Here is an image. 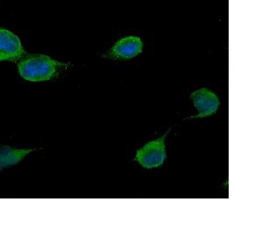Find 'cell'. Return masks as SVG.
I'll return each instance as SVG.
<instances>
[{
    "instance_id": "2",
    "label": "cell",
    "mask_w": 256,
    "mask_h": 230,
    "mask_svg": "<svg viewBox=\"0 0 256 230\" xmlns=\"http://www.w3.org/2000/svg\"><path fill=\"white\" fill-rule=\"evenodd\" d=\"M171 129H169L166 134L158 140L148 142L142 149L138 150L135 160L147 169L162 166L166 160L165 141Z\"/></svg>"
},
{
    "instance_id": "6",
    "label": "cell",
    "mask_w": 256,
    "mask_h": 230,
    "mask_svg": "<svg viewBox=\"0 0 256 230\" xmlns=\"http://www.w3.org/2000/svg\"><path fill=\"white\" fill-rule=\"evenodd\" d=\"M32 150L34 149H13L9 146H0V168L15 166Z\"/></svg>"
},
{
    "instance_id": "4",
    "label": "cell",
    "mask_w": 256,
    "mask_h": 230,
    "mask_svg": "<svg viewBox=\"0 0 256 230\" xmlns=\"http://www.w3.org/2000/svg\"><path fill=\"white\" fill-rule=\"evenodd\" d=\"M190 99L199 112L198 115L193 118L211 116L216 114L220 106V100L217 96L207 88H202L194 91L190 95Z\"/></svg>"
},
{
    "instance_id": "1",
    "label": "cell",
    "mask_w": 256,
    "mask_h": 230,
    "mask_svg": "<svg viewBox=\"0 0 256 230\" xmlns=\"http://www.w3.org/2000/svg\"><path fill=\"white\" fill-rule=\"evenodd\" d=\"M68 65L55 61L46 55H28L24 56L18 63V72L28 81H46L55 78L62 67Z\"/></svg>"
},
{
    "instance_id": "3",
    "label": "cell",
    "mask_w": 256,
    "mask_h": 230,
    "mask_svg": "<svg viewBox=\"0 0 256 230\" xmlns=\"http://www.w3.org/2000/svg\"><path fill=\"white\" fill-rule=\"evenodd\" d=\"M24 55L20 38L10 31L0 28V61H16Z\"/></svg>"
},
{
    "instance_id": "5",
    "label": "cell",
    "mask_w": 256,
    "mask_h": 230,
    "mask_svg": "<svg viewBox=\"0 0 256 230\" xmlns=\"http://www.w3.org/2000/svg\"><path fill=\"white\" fill-rule=\"evenodd\" d=\"M143 50V42L137 36H128L120 39L108 52L110 58L126 60L135 57Z\"/></svg>"
}]
</instances>
